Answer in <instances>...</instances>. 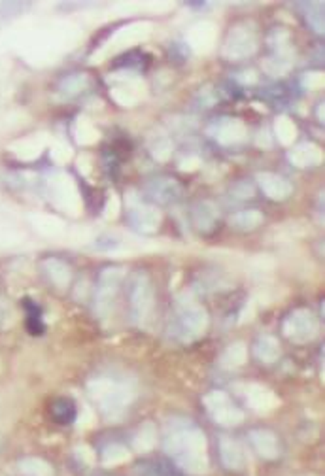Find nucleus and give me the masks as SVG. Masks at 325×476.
<instances>
[{
  "instance_id": "f257e3e1",
  "label": "nucleus",
  "mask_w": 325,
  "mask_h": 476,
  "mask_svg": "<svg viewBox=\"0 0 325 476\" xmlns=\"http://www.w3.org/2000/svg\"><path fill=\"white\" fill-rule=\"evenodd\" d=\"M51 418L55 419L57 423L61 426H66V423H72L74 418H76V405L72 399H55L51 403Z\"/></svg>"
},
{
  "instance_id": "f03ea898",
  "label": "nucleus",
  "mask_w": 325,
  "mask_h": 476,
  "mask_svg": "<svg viewBox=\"0 0 325 476\" xmlns=\"http://www.w3.org/2000/svg\"><path fill=\"white\" fill-rule=\"evenodd\" d=\"M28 305H30V308H28V312H27L28 329H30V333L32 334H40L44 331V321H42V318H40V310H38V306L32 305V303H28Z\"/></svg>"
}]
</instances>
